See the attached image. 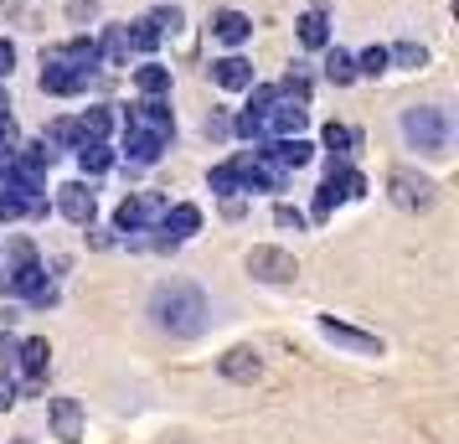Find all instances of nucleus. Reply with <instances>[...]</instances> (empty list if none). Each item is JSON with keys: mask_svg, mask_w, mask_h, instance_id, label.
<instances>
[{"mask_svg": "<svg viewBox=\"0 0 459 444\" xmlns=\"http://www.w3.org/2000/svg\"><path fill=\"white\" fill-rule=\"evenodd\" d=\"M403 140L423 155H449V109L413 104L403 109Z\"/></svg>", "mask_w": 459, "mask_h": 444, "instance_id": "f257e3e1", "label": "nucleus"}, {"mask_svg": "<svg viewBox=\"0 0 459 444\" xmlns=\"http://www.w3.org/2000/svg\"><path fill=\"white\" fill-rule=\"evenodd\" d=\"M212 37L228 47V52H238V47L253 42V16L248 11H238V5H222V11H212Z\"/></svg>", "mask_w": 459, "mask_h": 444, "instance_id": "f03ea898", "label": "nucleus"}, {"mask_svg": "<svg viewBox=\"0 0 459 444\" xmlns=\"http://www.w3.org/2000/svg\"><path fill=\"white\" fill-rule=\"evenodd\" d=\"M207 78L217 88H228V93H248L253 88V63L243 57V52H228V57H217V63L207 67Z\"/></svg>", "mask_w": 459, "mask_h": 444, "instance_id": "7ed1b4c3", "label": "nucleus"}, {"mask_svg": "<svg viewBox=\"0 0 459 444\" xmlns=\"http://www.w3.org/2000/svg\"><path fill=\"white\" fill-rule=\"evenodd\" d=\"M125 125H145L155 135H170L176 140V114H170V99H140V104L125 109Z\"/></svg>", "mask_w": 459, "mask_h": 444, "instance_id": "20e7f679", "label": "nucleus"}, {"mask_svg": "<svg viewBox=\"0 0 459 444\" xmlns=\"http://www.w3.org/2000/svg\"><path fill=\"white\" fill-rule=\"evenodd\" d=\"M88 83H93L88 73H78V67H63V63H52V57H42V93L73 99V93H83Z\"/></svg>", "mask_w": 459, "mask_h": 444, "instance_id": "39448f33", "label": "nucleus"}, {"mask_svg": "<svg viewBox=\"0 0 459 444\" xmlns=\"http://www.w3.org/2000/svg\"><path fill=\"white\" fill-rule=\"evenodd\" d=\"M294 37H299V47H305V52H325V47H331V11L310 5V11L294 22Z\"/></svg>", "mask_w": 459, "mask_h": 444, "instance_id": "423d86ee", "label": "nucleus"}, {"mask_svg": "<svg viewBox=\"0 0 459 444\" xmlns=\"http://www.w3.org/2000/svg\"><path fill=\"white\" fill-rule=\"evenodd\" d=\"M320 78H325V83H335V88H351L356 83V57L351 52H346V47H325V52H320Z\"/></svg>", "mask_w": 459, "mask_h": 444, "instance_id": "0eeeda50", "label": "nucleus"}, {"mask_svg": "<svg viewBox=\"0 0 459 444\" xmlns=\"http://www.w3.org/2000/svg\"><path fill=\"white\" fill-rule=\"evenodd\" d=\"M264 125L279 129V135H299V129L310 125V104H299V99H279V104L264 114Z\"/></svg>", "mask_w": 459, "mask_h": 444, "instance_id": "6e6552de", "label": "nucleus"}, {"mask_svg": "<svg viewBox=\"0 0 459 444\" xmlns=\"http://www.w3.org/2000/svg\"><path fill=\"white\" fill-rule=\"evenodd\" d=\"M393 196L397 207H429L434 202V181H423L413 170H393Z\"/></svg>", "mask_w": 459, "mask_h": 444, "instance_id": "1a4fd4ad", "label": "nucleus"}, {"mask_svg": "<svg viewBox=\"0 0 459 444\" xmlns=\"http://www.w3.org/2000/svg\"><path fill=\"white\" fill-rule=\"evenodd\" d=\"M134 88H140V99H170V67L145 57L134 67Z\"/></svg>", "mask_w": 459, "mask_h": 444, "instance_id": "9d476101", "label": "nucleus"}, {"mask_svg": "<svg viewBox=\"0 0 459 444\" xmlns=\"http://www.w3.org/2000/svg\"><path fill=\"white\" fill-rule=\"evenodd\" d=\"M99 63L104 67H129V42H125V22H108L99 37Z\"/></svg>", "mask_w": 459, "mask_h": 444, "instance_id": "9b49d317", "label": "nucleus"}, {"mask_svg": "<svg viewBox=\"0 0 459 444\" xmlns=\"http://www.w3.org/2000/svg\"><path fill=\"white\" fill-rule=\"evenodd\" d=\"M248 269H258V279H294V258L279 248H253Z\"/></svg>", "mask_w": 459, "mask_h": 444, "instance_id": "f8f14e48", "label": "nucleus"}, {"mask_svg": "<svg viewBox=\"0 0 459 444\" xmlns=\"http://www.w3.org/2000/svg\"><path fill=\"white\" fill-rule=\"evenodd\" d=\"M125 42H129V57H134V52H140V57H155L166 37L150 26V16H140V22H125Z\"/></svg>", "mask_w": 459, "mask_h": 444, "instance_id": "ddd939ff", "label": "nucleus"}, {"mask_svg": "<svg viewBox=\"0 0 459 444\" xmlns=\"http://www.w3.org/2000/svg\"><path fill=\"white\" fill-rule=\"evenodd\" d=\"M423 63H429V47H423V42H408V37H403V42H393V47H387V67L418 73Z\"/></svg>", "mask_w": 459, "mask_h": 444, "instance_id": "4468645a", "label": "nucleus"}, {"mask_svg": "<svg viewBox=\"0 0 459 444\" xmlns=\"http://www.w3.org/2000/svg\"><path fill=\"white\" fill-rule=\"evenodd\" d=\"M145 16L160 37H181V31H186V11H181V5H150Z\"/></svg>", "mask_w": 459, "mask_h": 444, "instance_id": "2eb2a0df", "label": "nucleus"}, {"mask_svg": "<svg viewBox=\"0 0 459 444\" xmlns=\"http://www.w3.org/2000/svg\"><path fill=\"white\" fill-rule=\"evenodd\" d=\"M78 129H83V140H104L108 129H114V104H93V109H83Z\"/></svg>", "mask_w": 459, "mask_h": 444, "instance_id": "dca6fc26", "label": "nucleus"}, {"mask_svg": "<svg viewBox=\"0 0 459 444\" xmlns=\"http://www.w3.org/2000/svg\"><path fill=\"white\" fill-rule=\"evenodd\" d=\"M63 212L73 217V222H88V217H93V191L78 187V181H73V187H63Z\"/></svg>", "mask_w": 459, "mask_h": 444, "instance_id": "f3484780", "label": "nucleus"}, {"mask_svg": "<svg viewBox=\"0 0 459 444\" xmlns=\"http://www.w3.org/2000/svg\"><path fill=\"white\" fill-rule=\"evenodd\" d=\"M351 57H356V78H382L387 73V47H361Z\"/></svg>", "mask_w": 459, "mask_h": 444, "instance_id": "a211bd4d", "label": "nucleus"}, {"mask_svg": "<svg viewBox=\"0 0 459 444\" xmlns=\"http://www.w3.org/2000/svg\"><path fill=\"white\" fill-rule=\"evenodd\" d=\"M273 104H279V83H253L248 88V109L253 114H269Z\"/></svg>", "mask_w": 459, "mask_h": 444, "instance_id": "6ab92c4d", "label": "nucleus"}, {"mask_svg": "<svg viewBox=\"0 0 459 444\" xmlns=\"http://www.w3.org/2000/svg\"><path fill=\"white\" fill-rule=\"evenodd\" d=\"M202 135H207V140H228L232 135V114L228 109H212L207 119H202Z\"/></svg>", "mask_w": 459, "mask_h": 444, "instance_id": "aec40b11", "label": "nucleus"}, {"mask_svg": "<svg viewBox=\"0 0 459 444\" xmlns=\"http://www.w3.org/2000/svg\"><path fill=\"white\" fill-rule=\"evenodd\" d=\"M264 114H253V109H243V114H238V119H232V135H243V140H258V135H264Z\"/></svg>", "mask_w": 459, "mask_h": 444, "instance_id": "412c9836", "label": "nucleus"}, {"mask_svg": "<svg viewBox=\"0 0 459 444\" xmlns=\"http://www.w3.org/2000/svg\"><path fill=\"white\" fill-rule=\"evenodd\" d=\"M67 22H73V26L99 22V0H67Z\"/></svg>", "mask_w": 459, "mask_h": 444, "instance_id": "4be33fe9", "label": "nucleus"}, {"mask_svg": "<svg viewBox=\"0 0 459 444\" xmlns=\"http://www.w3.org/2000/svg\"><path fill=\"white\" fill-rule=\"evenodd\" d=\"M47 135H52V145H78V135H83V129H78V119H52Z\"/></svg>", "mask_w": 459, "mask_h": 444, "instance_id": "5701e85b", "label": "nucleus"}, {"mask_svg": "<svg viewBox=\"0 0 459 444\" xmlns=\"http://www.w3.org/2000/svg\"><path fill=\"white\" fill-rule=\"evenodd\" d=\"M108 166H114V155H108L99 140H88L83 145V170H108Z\"/></svg>", "mask_w": 459, "mask_h": 444, "instance_id": "b1692460", "label": "nucleus"}, {"mask_svg": "<svg viewBox=\"0 0 459 444\" xmlns=\"http://www.w3.org/2000/svg\"><path fill=\"white\" fill-rule=\"evenodd\" d=\"M11 67H16V42L0 37V78H11Z\"/></svg>", "mask_w": 459, "mask_h": 444, "instance_id": "393cba45", "label": "nucleus"}, {"mask_svg": "<svg viewBox=\"0 0 459 444\" xmlns=\"http://www.w3.org/2000/svg\"><path fill=\"white\" fill-rule=\"evenodd\" d=\"M351 140H356L351 129H341V125H325V145H331V150H341V145H351Z\"/></svg>", "mask_w": 459, "mask_h": 444, "instance_id": "a878e982", "label": "nucleus"}, {"mask_svg": "<svg viewBox=\"0 0 459 444\" xmlns=\"http://www.w3.org/2000/svg\"><path fill=\"white\" fill-rule=\"evenodd\" d=\"M176 228L191 233V228H196V207H176Z\"/></svg>", "mask_w": 459, "mask_h": 444, "instance_id": "bb28decb", "label": "nucleus"}]
</instances>
